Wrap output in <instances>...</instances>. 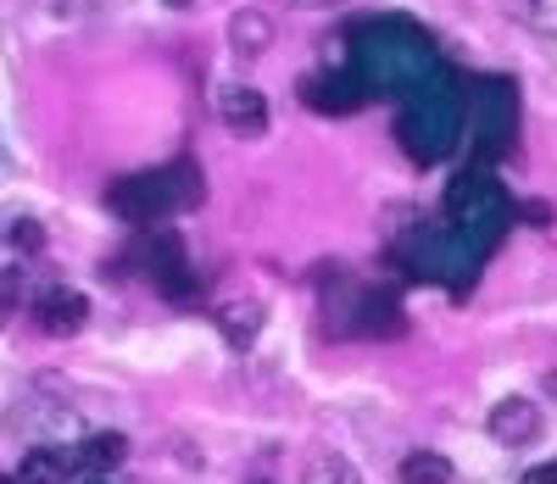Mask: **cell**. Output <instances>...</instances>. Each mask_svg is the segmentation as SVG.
Here are the masks:
<instances>
[{"instance_id":"6da1fadb","label":"cell","mask_w":557,"mask_h":484,"mask_svg":"<svg viewBox=\"0 0 557 484\" xmlns=\"http://www.w3.org/2000/svg\"><path fill=\"white\" fill-rule=\"evenodd\" d=\"M207 196L201 189V167L196 162H173L162 173H128L107 189V207L128 223H151V218H168L173 207H196Z\"/></svg>"},{"instance_id":"7a4b0ae2","label":"cell","mask_w":557,"mask_h":484,"mask_svg":"<svg viewBox=\"0 0 557 484\" xmlns=\"http://www.w3.org/2000/svg\"><path fill=\"white\" fill-rule=\"evenodd\" d=\"M218 112H223V123L235 128V134H246V139H257V134H268V101L251 89V84H228L223 95H218Z\"/></svg>"},{"instance_id":"3957f363","label":"cell","mask_w":557,"mask_h":484,"mask_svg":"<svg viewBox=\"0 0 557 484\" xmlns=\"http://www.w3.org/2000/svg\"><path fill=\"white\" fill-rule=\"evenodd\" d=\"M535 434H541V412H535V401L507 396L502 407H491V440H502V446H530Z\"/></svg>"},{"instance_id":"277c9868","label":"cell","mask_w":557,"mask_h":484,"mask_svg":"<svg viewBox=\"0 0 557 484\" xmlns=\"http://www.w3.org/2000/svg\"><path fill=\"white\" fill-rule=\"evenodd\" d=\"M151 278H157L162 296H173V301L190 296V262H184V239L178 234H162L151 246Z\"/></svg>"},{"instance_id":"5b68a950","label":"cell","mask_w":557,"mask_h":484,"mask_svg":"<svg viewBox=\"0 0 557 484\" xmlns=\"http://www.w3.org/2000/svg\"><path fill=\"white\" fill-rule=\"evenodd\" d=\"M34 318H39L45 334H78V328L89 323V301L78 296V289H45L39 307H34Z\"/></svg>"},{"instance_id":"8992f818","label":"cell","mask_w":557,"mask_h":484,"mask_svg":"<svg viewBox=\"0 0 557 484\" xmlns=\"http://www.w3.org/2000/svg\"><path fill=\"white\" fill-rule=\"evenodd\" d=\"M73 468H78V457L73 451H28L23 457V473H17V484H67L73 479Z\"/></svg>"},{"instance_id":"52a82bcc","label":"cell","mask_w":557,"mask_h":484,"mask_svg":"<svg viewBox=\"0 0 557 484\" xmlns=\"http://www.w3.org/2000/svg\"><path fill=\"white\" fill-rule=\"evenodd\" d=\"M78 457V468H96V473H107V468H117L123 457H128V440L117 429H101V434H89V440L73 451Z\"/></svg>"},{"instance_id":"ba28073f","label":"cell","mask_w":557,"mask_h":484,"mask_svg":"<svg viewBox=\"0 0 557 484\" xmlns=\"http://www.w3.org/2000/svg\"><path fill=\"white\" fill-rule=\"evenodd\" d=\"M228 39H235V51L240 57H262L268 51V39H273V23L262 12H240L235 23H228Z\"/></svg>"},{"instance_id":"9c48e42d","label":"cell","mask_w":557,"mask_h":484,"mask_svg":"<svg viewBox=\"0 0 557 484\" xmlns=\"http://www.w3.org/2000/svg\"><path fill=\"white\" fill-rule=\"evenodd\" d=\"M396 484H451V462L435 451H412L396 473Z\"/></svg>"},{"instance_id":"30bf717a","label":"cell","mask_w":557,"mask_h":484,"mask_svg":"<svg viewBox=\"0 0 557 484\" xmlns=\"http://www.w3.org/2000/svg\"><path fill=\"white\" fill-rule=\"evenodd\" d=\"M218 323H223V334H228L235 346H251V334L262 328V312H257L251 301H235V307H223V312H218Z\"/></svg>"},{"instance_id":"8fae6325","label":"cell","mask_w":557,"mask_h":484,"mask_svg":"<svg viewBox=\"0 0 557 484\" xmlns=\"http://www.w3.org/2000/svg\"><path fill=\"white\" fill-rule=\"evenodd\" d=\"M307 484H357V468L346 457H312L307 462Z\"/></svg>"},{"instance_id":"7c38bea8","label":"cell","mask_w":557,"mask_h":484,"mask_svg":"<svg viewBox=\"0 0 557 484\" xmlns=\"http://www.w3.org/2000/svg\"><path fill=\"white\" fill-rule=\"evenodd\" d=\"M507 12H519L541 34H557V0H507Z\"/></svg>"},{"instance_id":"4fadbf2b","label":"cell","mask_w":557,"mask_h":484,"mask_svg":"<svg viewBox=\"0 0 557 484\" xmlns=\"http://www.w3.org/2000/svg\"><path fill=\"white\" fill-rule=\"evenodd\" d=\"M12 307H17V273H0V323L12 318Z\"/></svg>"},{"instance_id":"5bb4252c","label":"cell","mask_w":557,"mask_h":484,"mask_svg":"<svg viewBox=\"0 0 557 484\" xmlns=\"http://www.w3.org/2000/svg\"><path fill=\"white\" fill-rule=\"evenodd\" d=\"M12 239H17L23 251H39V246H45V234H39V223H17V228H12Z\"/></svg>"},{"instance_id":"9a60e30c","label":"cell","mask_w":557,"mask_h":484,"mask_svg":"<svg viewBox=\"0 0 557 484\" xmlns=\"http://www.w3.org/2000/svg\"><path fill=\"white\" fill-rule=\"evenodd\" d=\"M519 484H557V462H546V468H530Z\"/></svg>"},{"instance_id":"2e32d148","label":"cell","mask_w":557,"mask_h":484,"mask_svg":"<svg viewBox=\"0 0 557 484\" xmlns=\"http://www.w3.org/2000/svg\"><path fill=\"white\" fill-rule=\"evenodd\" d=\"M524 212H530V223H535V228H546V223H552V207H546V201H530Z\"/></svg>"},{"instance_id":"e0dca14e","label":"cell","mask_w":557,"mask_h":484,"mask_svg":"<svg viewBox=\"0 0 557 484\" xmlns=\"http://www.w3.org/2000/svg\"><path fill=\"white\" fill-rule=\"evenodd\" d=\"M89 484H107V479H89Z\"/></svg>"}]
</instances>
